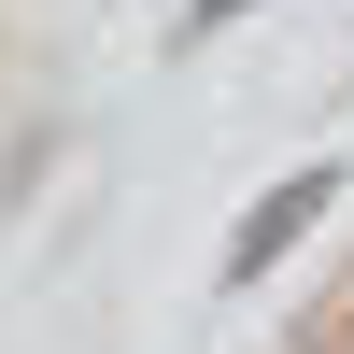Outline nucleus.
<instances>
[{
  "label": "nucleus",
  "instance_id": "nucleus-1",
  "mask_svg": "<svg viewBox=\"0 0 354 354\" xmlns=\"http://www.w3.org/2000/svg\"><path fill=\"white\" fill-rule=\"evenodd\" d=\"M312 213H340V156H298L241 227H227V283H270L283 255H298V227H312Z\"/></svg>",
  "mask_w": 354,
  "mask_h": 354
},
{
  "label": "nucleus",
  "instance_id": "nucleus-2",
  "mask_svg": "<svg viewBox=\"0 0 354 354\" xmlns=\"http://www.w3.org/2000/svg\"><path fill=\"white\" fill-rule=\"evenodd\" d=\"M255 0H185V43H213V28H241Z\"/></svg>",
  "mask_w": 354,
  "mask_h": 354
}]
</instances>
